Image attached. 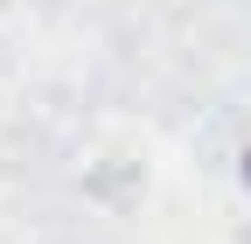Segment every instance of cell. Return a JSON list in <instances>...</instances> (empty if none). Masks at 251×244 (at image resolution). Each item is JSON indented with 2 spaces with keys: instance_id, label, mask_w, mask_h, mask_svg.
Masks as SVG:
<instances>
[]
</instances>
